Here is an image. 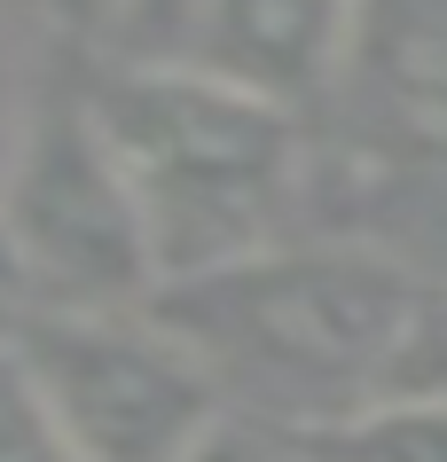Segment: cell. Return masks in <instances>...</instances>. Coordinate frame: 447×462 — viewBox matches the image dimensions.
I'll list each match as a JSON object with an SVG mask.
<instances>
[{
	"label": "cell",
	"mask_w": 447,
	"mask_h": 462,
	"mask_svg": "<svg viewBox=\"0 0 447 462\" xmlns=\"http://www.w3.org/2000/svg\"><path fill=\"white\" fill-rule=\"evenodd\" d=\"M32 118H40V87H32V71H24V40H16V24L0 16V180L16 172V149H24Z\"/></svg>",
	"instance_id": "obj_10"
},
{
	"label": "cell",
	"mask_w": 447,
	"mask_h": 462,
	"mask_svg": "<svg viewBox=\"0 0 447 462\" xmlns=\"http://www.w3.org/2000/svg\"><path fill=\"white\" fill-rule=\"evenodd\" d=\"M0 462H71L63 431L48 423L24 361H16V345H0Z\"/></svg>",
	"instance_id": "obj_9"
},
{
	"label": "cell",
	"mask_w": 447,
	"mask_h": 462,
	"mask_svg": "<svg viewBox=\"0 0 447 462\" xmlns=\"http://www.w3.org/2000/svg\"><path fill=\"white\" fill-rule=\"evenodd\" d=\"M361 8L369 0H197L173 55L244 87V95L298 110V102H314L322 87L346 79Z\"/></svg>",
	"instance_id": "obj_5"
},
{
	"label": "cell",
	"mask_w": 447,
	"mask_h": 462,
	"mask_svg": "<svg viewBox=\"0 0 447 462\" xmlns=\"http://www.w3.org/2000/svg\"><path fill=\"white\" fill-rule=\"evenodd\" d=\"M189 16H197V0H118L110 40H118V55H173Z\"/></svg>",
	"instance_id": "obj_11"
},
{
	"label": "cell",
	"mask_w": 447,
	"mask_h": 462,
	"mask_svg": "<svg viewBox=\"0 0 447 462\" xmlns=\"http://www.w3.org/2000/svg\"><path fill=\"white\" fill-rule=\"evenodd\" d=\"M416 267L377 244H275L236 267L165 282V321L228 392V408L275 431H322L393 392V361L416 314Z\"/></svg>",
	"instance_id": "obj_1"
},
{
	"label": "cell",
	"mask_w": 447,
	"mask_h": 462,
	"mask_svg": "<svg viewBox=\"0 0 447 462\" xmlns=\"http://www.w3.org/2000/svg\"><path fill=\"white\" fill-rule=\"evenodd\" d=\"M306 462H447V408L416 400H377V408L322 423V431H291Z\"/></svg>",
	"instance_id": "obj_7"
},
{
	"label": "cell",
	"mask_w": 447,
	"mask_h": 462,
	"mask_svg": "<svg viewBox=\"0 0 447 462\" xmlns=\"http://www.w3.org/2000/svg\"><path fill=\"white\" fill-rule=\"evenodd\" d=\"M197 462H306L298 455V439L291 431H275V423H220V439H212V447H204Z\"/></svg>",
	"instance_id": "obj_12"
},
{
	"label": "cell",
	"mask_w": 447,
	"mask_h": 462,
	"mask_svg": "<svg viewBox=\"0 0 447 462\" xmlns=\"http://www.w3.org/2000/svg\"><path fill=\"white\" fill-rule=\"evenodd\" d=\"M55 8H71V16H102V24H110V8H118V0H55Z\"/></svg>",
	"instance_id": "obj_14"
},
{
	"label": "cell",
	"mask_w": 447,
	"mask_h": 462,
	"mask_svg": "<svg viewBox=\"0 0 447 462\" xmlns=\"http://www.w3.org/2000/svg\"><path fill=\"white\" fill-rule=\"evenodd\" d=\"M0 219L16 236L40 306L63 314H118L157 298L149 227L134 212L118 157L102 142L87 95H40L16 172L0 180Z\"/></svg>",
	"instance_id": "obj_4"
},
{
	"label": "cell",
	"mask_w": 447,
	"mask_h": 462,
	"mask_svg": "<svg viewBox=\"0 0 447 462\" xmlns=\"http://www.w3.org/2000/svg\"><path fill=\"white\" fill-rule=\"evenodd\" d=\"M16 361L71 462H197L228 423V392L212 368L149 314H40L16 329Z\"/></svg>",
	"instance_id": "obj_3"
},
{
	"label": "cell",
	"mask_w": 447,
	"mask_h": 462,
	"mask_svg": "<svg viewBox=\"0 0 447 462\" xmlns=\"http://www.w3.org/2000/svg\"><path fill=\"white\" fill-rule=\"evenodd\" d=\"M385 400L447 408V274H424L416 282V314H408V337H400L393 392Z\"/></svg>",
	"instance_id": "obj_8"
},
{
	"label": "cell",
	"mask_w": 447,
	"mask_h": 462,
	"mask_svg": "<svg viewBox=\"0 0 447 462\" xmlns=\"http://www.w3.org/2000/svg\"><path fill=\"white\" fill-rule=\"evenodd\" d=\"M40 314V298H32V274L16 259V236H8V219H0V345H16V329Z\"/></svg>",
	"instance_id": "obj_13"
},
{
	"label": "cell",
	"mask_w": 447,
	"mask_h": 462,
	"mask_svg": "<svg viewBox=\"0 0 447 462\" xmlns=\"http://www.w3.org/2000/svg\"><path fill=\"white\" fill-rule=\"evenodd\" d=\"M87 110L149 227L157 291L291 244L306 204L298 110L244 95L181 55H118Z\"/></svg>",
	"instance_id": "obj_2"
},
{
	"label": "cell",
	"mask_w": 447,
	"mask_h": 462,
	"mask_svg": "<svg viewBox=\"0 0 447 462\" xmlns=\"http://www.w3.org/2000/svg\"><path fill=\"white\" fill-rule=\"evenodd\" d=\"M346 79L400 165H447V0H369Z\"/></svg>",
	"instance_id": "obj_6"
}]
</instances>
